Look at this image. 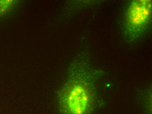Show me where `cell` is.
Wrapping results in <instances>:
<instances>
[{"instance_id":"3","label":"cell","mask_w":152,"mask_h":114,"mask_svg":"<svg viewBox=\"0 0 152 114\" xmlns=\"http://www.w3.org/2000/svg\"><path fill=\"white\" fill-rule=\"evenodd\" d=\"M15 1L13 0L0 1V17L8 13L13 8Z\"/></svg>"},{"instance_id":"1","label":"cell","mask_w":152,"mask_h":114,"mask_svg":"<svg viewBox=\"0 0 152 114\" xmlns=\"http://www.w3.org/2000/svg\"><path fill=\"white\" fill-rule=\"evenodd\" d=\"M60 103L65 114H89L91 110V94L83 82H70L61 91Z\"/></svg>"},{"instance_id":"2","label":"cell","mask_w":152,"mask_h":114,"mask_svg":"<svg viewBox=\"0 0 152 114\" xmlns=\"http://www.w3.org/2000/svg\"><path fill=\"white\" fill-rule=\"evenodd\" d=\"M151 11V1H133L126 15V26L130 33L136 35L143 31L150 23Z\"/></svg>"}]
</instances>
